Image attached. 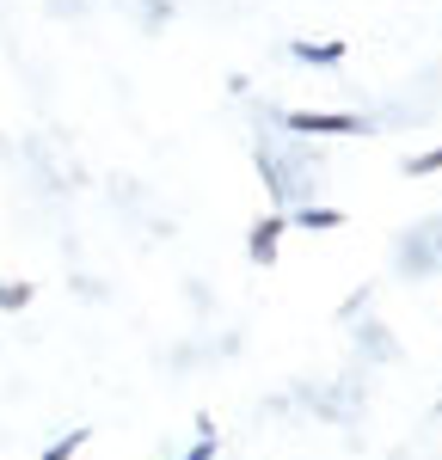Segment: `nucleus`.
Returning a JSON list of instances; mask_svg holds the SVG:
<instances>
[{
    "label": "nucleus",
    "mask_w": 442,
    "mask_h": 460,
    "mask_svg": "<svg viewBox=\"0 0 442 460\" xmlns=\"http://www.w3.org/2000/svg\"><path fill=\"white\" fill-rule=\"evenodd\" d=\"M289 56L307 62V68H338V62H344V43H307V37H301V43H289Z\"/></svg>",
    "instance_id": "3"
},
{
    "label": "nucleus",
    "mask_w": 442,
    "mask_h": 460,
    "mask_svg": "<svg viewBox=\"0 0 442 460\" xmlns=\"http://www.w3.org/2000/svg\"><path fill=\"white\" fill-rule=\"evenodd\" d=\"M86 436H93V429H68L62 442H49V448H43V460H68V455H80V448H86Z\"/></svg>",
    "instance_id": "5"
},
{
    "label": "nucleus",
    "mask_w": 442,
    "mask_h": 460,
    "mask_svg": "<svg viewBox=\"0 0 442 460\" xmlns=\"http://www.w3.org/2000/svg\"><path fill=\"white\" fill-rule=\"evenodd\" d=\"M295 136H363V117H344V111H289Z\"/></svg>",
    "instance_id": "1"
},
{
    "label": "nucleus",
    "mask_w": 442,
    "mask_h": 460,
    "mask_svg": "<svg viewBox=\"0 0 442 460\" xmlns=\"http://www.w3.org/2000/svg\"><path fill=\"white\" fill-rule=\"evenodd\" d=\"M283 227H289L283 215H264V221L252 227V240H246V252H252V264H277V240H283Z\"/></svg>",
    "instance_id": "2"
},
{
    "label": "nucleus",
    "mask_w": 442,
    "mask_h": 460,
    "mask_svg": "<svg viewBox=\"0 0 442 460\" xmlns=\"http://www.w3.org/2000/svg\"><path fill=\"white\" fill-rule=\"evenodd\" d=\"M405 172L424 178V172H442V147H430V154H418V160H405Z\"/></svg>",
    "instance_id": "6"
},
{
    "label": "nucleus",
    "mask_w": 442,
    "mask_h": 460,
    "mask_svg": "<svg viewBox=\"0 0 442 460\" xmlns=\"http://www.w3.org/2000/svg\"><path fill=\"white\" fill-rule=\"evenodd\" d=\"M184 460H216V436H197V442H190V455Z\"/></svg>",
    "instance_id": "8"
},
{
    "label": "nucleus",
    "mask_w": 442,
    "mask_h": 460,
    "mask_svg": "<svg viewBox=\"0 0 442 460\" xmlns=\"http://www.w3.org/2000/svg\"><path fill=\"white\" fill-rule=\"evenodd\" d=\"M283 221H295V227H307V234H314V227H320V234H332V227H344V209H314V203H307V209L283 215Z\"/></svg>",
    "instance_id": "4"
},
{
    "label": "nucleus",
    "mask_w": 442,
    "mask_h": 460,
    "mask_svg": "<svg viewBox=\"0 0 442 460\" xmlns=\"http://www.w3.org/2000/svg\"><path fill=\"white\" fill-rule=\"evenodd\" d=\"M31 301V283H0V307H25Z\"/></svg>",
    "instance_id": "7"
}]
</instances>
